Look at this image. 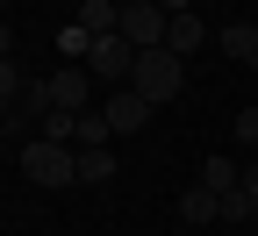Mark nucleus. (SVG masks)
<instances>
[{
  "label": "nucleus",
  "instance_id": "f257e3e1",
  "mask_svg": "<svg viewBox=\"0 0 258 236\" xmlns=\"http://www.w3.org/2000/svg\"><path fill=\"white\" fill-rule=\"evenodd\" d=\"M129 86H137L151 108H165V100H179V86H186V57H172L165 43H158V50H137V72H129Z\"/></svg>",
  "mask_w": 258,
  "mask_h": 236
},
{
  "label": "nucleus",
  "instance_id": "f03ea898",
  "mask_svg": "<svg viewBox=\"0 0 258 236\" xmlns=\"http://www.w3.org/2000/svg\"><path fill=\"white\" fill-rule=\"evenodd\" d=\"M22 172L36 179V186H79V150L72 143H22Z\"/></svg>",
  "mask_w": 258,
  "mask_h": 236
},
{
  "label": "nucleus",
  "instance_id": "7ed1b4c3",
  "mask_svg": "<svg viewBox=\"0 0 258 236\" xmlns=\"http://www.w3.org/2000/svg\"><path fill=\"white\" fill-rule=\"evenodd\" d=\"M86 72L101 79V86H129V72H137V43H129V36H93Z\"/></svg>",
  "mask_w": 258,
  "mask_h": 236
},
{
  "label": "nucleus",
  "instance_id": "20e7f679",
  "mask_svg": "<svg viewBox=\"0 0 258 236\" xmlns=\"http://www.w3.org/2000/svg\"><path fill=\"white\" fill-rule=\"evenodd\" d=\"M86 93H93V72H86V64H57V72L43 79V115H50V108L86 115Z\"/></svg>",
  "mask_w": 258,
  "mask_h": 236
},
{
  "label": "nucleus",
  "instance_id": "39448f33",
  "mask_svg": "<svg viewBox=\"0 0 258 236\" xmlns=\"http://www.w3.org/2000/svg\"><path fill=\"white\" fill-rule=\"evenodd\" d=\"M101 115H108V129H115V136H137V129H151V115H158V108H151L137 86H115V93L101 100Z\"/></svg>",
  "mask_w": 258,
  "mask_h": 236
},
{
  "label": "nucleus",
  "instance_id": "423d86ee",
  "mask_svg": "<svg viewBox=\"0 0 258 236\" xmlns=\"http://www.w3.org/2000/svg\"><path fill=\"white\" fill-rule=\"evenodd\" d=\"M165 8H158V0H137V8H122V29H115V36H129V43H137V50H158V43H165Z\"/></svg>",
  "mask_w": 258,
  "mask_h": 236
},
{
  "label": "nucleus",
  "instance_id": "0eeeda50",
  "mask_svg": "<svg viewBox=\"0 0 258 236\" xmlns=\"http://www.w3.org/2000/svg\"><path fill=\"white\" fill-rule=\"evenodd\" d=\"M201 43H208V29H201V15H194V8L165 22V50H172V57H194Z\"/></svg>",
  "mask_w": 258,
  "mask_h": 236
},
{
  "label": "nucleus",
  "instance_id": "6e6552de",
  "mask_svg": "<svg viewBox=\"0 0 258 236\" xmlns=\"http://www.w3.org/2000/svg\"><path fill=\"white\" fill-rule=\"evenodd\" d=\"M79 29H86V36H115V29H122V0H86Z\"/></svg>",
  "mask_w": 258,
  "mask_h": 236
},
{
  "label": "nucleus",
  "instance_id": "1a4fd4ad",
  "mask_svg": "<svg viewBox=\"0 0 258 236\" xmlns=\"http://www.w3.org/2000/svg\"><path fill=\"white\" fill-rule=\"evenodd\" d=\"M215 215H222V193L215 186H186L179 193V222H215Z\"/></svg>",
  "mask_w": 258,
  "mask_h": 236
},
{
  "label": "nucleus",
  "instance_id": "9d476101",
  "mask_svg": "<svg viewBox=\"0 0 258 236\" xmlns=\"http://www.w3.org/2000/svg\"><path fill=\"white\" fill-rule=\"evenodd\" d=\"M222 57L258 64V29H251V22H230V29H222Z\"/></svg>",
  "mask_w": 258,
  "mask_h": 236
},
{
  "label": "nucleus",
  "instance_id": "9b49d317",
  "mask_svg": "<svg viewBox=\"0 0 258 236\" xmlns=\"http://www.w3.org/2000/svg\"><path fill=\"white\" fill-rule=\"evenodd\" d=\"M115 179V158H108V143L101 150H79V186H108Z\"/></svg>",
  "mask_w": 258,
  "mask_h": 236
},
{
  "label": "nucleus",
  "instance_id": "f8f14e48",
  "mask_svg": "<svg viewBox=\"0 0 258 236\" xmlns=\"http://www.w3.org/2000/svg\"><path fill=\"white\" fill-rule=\"evenodd\" d=\"M115 136V129H108V115H79V129H72V150H101Z\"/></svg>",
  "mask_w": 258,
  "mask_h": 236
},
{
  "label": "nucleus",
  "instance_id": "ddd939ff",
  "mask_svg": "<svg viewBox=\"0 0 258 236\" xmlns=\"http://www.w3.org/2000/svg\"><path fill=\"white\" fill-rule=\"evenodd\" d=\"M201 186H215V193H237V186H244V172H237L230 158H208V172H201Z\"/></svg>",
  "mask_w": 258,
  "mask_h": 236
},
{
  "label": "nucleus",
  "instance_id": "4468645a",
  "mask_svg": "<svg viewBox=\"0 0 258 236\" xmlns=\"http://www.w3.org/2000/svg\"><path fill=\"white\" fill-rule=\"evenodd\" d=\"M36 122H43V143H72V129H79V115H64V108H50Z\"/></svg>",
  "mask_w": 258,
  "mask_h": 236
},
{
  "label": "nucleus",
  "instance_id": "2eb2a0df",
  "mask_svg": "<svg viewBox=\"0 0 258 236\" xmlns=\"http://www.w3.org/2000/svg\"><path fill=\"white\" fill-rule=\"evenodd\" d=\"M215 222H237V229L258 222V215H251V200H244V186H237V193H222V215H215Z\"/></svg>",
  "mask_w": 258,
  "mask_h": 236
},
{
  "label": "nucleus",
  "instance_id": "dca6fc26",
  "mask_svg": "<svg viewBox=\"0 0 258 236\" xmlns=\"http://www.w3.org/2000/svg\"><path fill=\"white\" fill-rule=\"evenodd\" d=\"M22 86H29V79H22V64H15V57H0V100H22Z\"/></svg>",
  "mask_w": 258,
  "mask_h": 236
},
{
  "label": "nucleus",
  "instance_id": "f3484780",
  "mask_svg": "<svg viewBox=\"0 0 258 236\" xmlns=\"http://www.w3.org/2000/svg\"><path fill=\"white\" fill-rule=\"evenodd\" d=\"M57 50H64V57H79V64H86V50H93V36H86V29L72 22V29H64V36H57Z\"/></svg>",
  "mask_w": 258,
  "mask_h": 236
},
{
  "label": "nucleus",
  "instance_id": "a211bd4d",
  "mask_svg": "<svg viewBox=\"0 0 258 236\" xmlns=\"http://www.w3.org/2000/svg\"><path fill=\"white\" fill-rule=\"evenodd\" d=\"M237 143H251V150H258V108H244V115H237Z\"/></svg>",
  "mask_w": 258,
  "mask_h": 236
},
{
  "label": "nucleus",
  "instance_id": "6ab92c4d",
  "mask_svg": "<svg viewBox=\"0 0 258 236\" xmlns=\"http://www.w3.org/2000/svg\"><path fill=\"white\" fill-rule=\"evenodd\" d=\"M244 200H251V215H258V165H244Z\"/></svg>",
  "mask_w": 258,
  "mask_h": 236
},
{
  "label": "nucleus",
  "instance_id": "aec40b11",
  "mask_svg": "<svg viewBox=\"0 0 258 236\" xmlns=\"http://www.w3.org/2000/svg\"><path fill=\"white\" fill-rule=\"evenodd\" d=\"M8 50H15V29H8V22H0V57H8Z\"/></svg>",
  "mask_w": 258,
  "mask_h": 236
},
{
  "label": "nucleus",
  "instance_id": "412c9836",
  "mask_svg": "<svg viewBox=\"0 0 258 236\" xmlns=\"http://www.w3.org/2000/svg\"><path fill=\"white\" fill-rule=\"evenodd\" d=\"M158 8H165V15H186V8H194V0H158Z\"/></svg>",
  "mask_w": 258,
  "mask_h": 236
},
{
  "label": "nucleus",
  "instance_id": "4be33fe9",
  "mask_svg": "<svg viewBox=\"0 0 258 236\" xmlns=\"http://www.w3.org/2000/svg\"><path fill=\"white\" fill-rule=\"evenodd\" d=\"M251 236H258V229H251Z\"/></svg>",
  "mask_w": 258,
  "mask_h": 236
}]
</instances>
